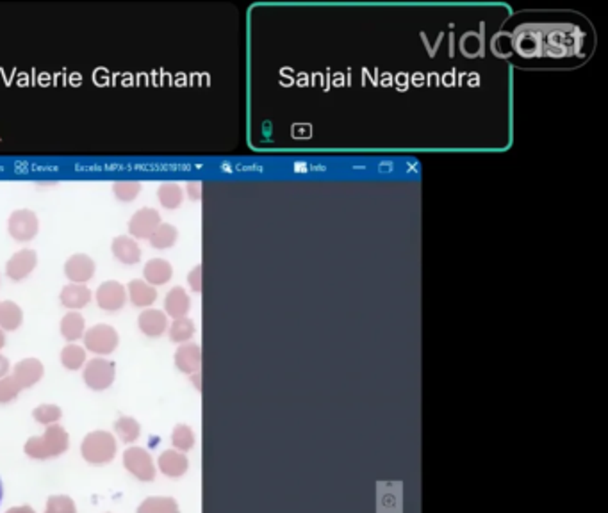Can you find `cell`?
I'll use <instances>...</instances> for the list:
<instances>
[{"label": "cell", "instance_id": "ba28073f", "mask_svg": "<svg viewBox=\"0 0 608 513\" xmlns=\"http://www.w3.org/2000/svg\"><path fill=\"white\" fill-rule=\"evenodd\" d=\"M143 275H145V282L150 286H164L171 280L174 276V268L168 261L164 259H150L145 264L143 269Z\"/></svg>", "mask_w": 608, "mask_h": 513}, {"label": "cell", "instance_id": "d6986e66", "mask_svg": "<svg viewBox=\"0 0 608 513\" xmlns=\"http://www.w3.org/2000/svg\"><path fill=\"white\" fill-rule=\"evenodd\" d=\"M61 332L68 340L79 339L84 332L82 315L77 314V312H70V314H66L61 321Z\"/></svg>", "mask_w": 608, "mask_h": 513}, {"label": "cell", "instance_id": "277c9868", "mask_svg": "<svg viewBox=\"0 0 608 513\" xmlns=\"http://www.w3.org/2000/svg\"><path fill=\"white\" fill-rule=\"evenodd\" d=\"M38 264V253L31 248L18 249L15 255L11 256L6 264V275L11 280L18 282V280L27 279L31 273L34 271Z\"/></svg>", "mask_w": 608, "mask_h": 513}, {"label": "cell", "instance_id": "30bf717a", "mask_svg": "<svg viewBox=\"0 0 608 513\" xmlns=\"http://www.w3.org/2000/svg\"><path fill=\"white\" fill-rule=\"evenodd\" d=\"M127 291L129 296H131V301L136 307H150V305L157 300L156 287L146 284L143 279L131 280Z\"/></svg>", "mask_w": 608, "mask_h": 513}, {"label": "cell", "instance_id": "83f0119b", "mask_svg": "<svg viewBox=\"0 0 608 513\" xmlns=\"http://www.w3.org/2000/svg\"><path fill=\"white\" fill-rule=\"evenodd\" d=\"M4 346V335H2V332H0V347Z\"/></svg>", "mask_w": 608, "mask_h": 513}, {"label": "cell", "instance_id": "603a6c76", "mask_svg": "<svg viewBox=\"0 0 608 513\" xmlns=\"http://www.w3.org/2000/svg\"><path fill=\"white\" fill-rule=\"evenodd\" d=\"M20 387L22 385L16 382V378H6L4 382H0V401H9Z\"/></svg>", "mask_w": 608, "mask_h": 513}, {"label": "cell", "instance_id": "ffe728a7", "mask_svg": "<svg viewBox=\"0 0 608 513\" xmlns=\"http://www.w3.org/2000/svg\"><path fill=\"white\" fill-rule=\"evenodd\" d=\"M139 191H142V184L138 180H118L112 184V193L122 202H134Z\"/></svg>", "mask_w": 608, "mask_h": 513}, {"label": "cell", "instance_id": "d4e9b609", "mask_svg": "<svg viewBox=\"0 0 608 513\" xmlns=\"http://www.w3.org/2000/svg\"><path fill=\"white\" fill-rule=\"evenodd\" d=\"M188 193L193 200H200V196H202V184L193 182V184L188 185Z\"/></svg>", "mask_w": 608, "mask_h": 513}, {"label": "cell", "instance_id": "9c48e42d", "mask_svg": "<svg viewBox=\"0 0 608 513\" xmlns=\"http://www.w3.org/2000/svg\"><path fill=\"white\" fill-rule=\"evenodd\" d=\"M87 385L93 389H105L112 379V364L105 360H93L84 372Z\"/></svg>", "mask_w": 608, "mask_h": 513}, {"label": "cell", "instance_id": "9a60e30c", "mask_svg": "<svg viewBox=\"0 0 608 513\" xmlns=\"http://www.w3.org/2000/svg\"><path fill=\"white\" fill-rule=\"evenodd\" d=\"M157 198L164 209H177L184 202V191L177 184H163L157 189Z\"/></svg>", "mask_w": 608, "mask_h": 513}, {"label": "cell", "instance_id": "4fadbf2b", "mask_svg": "<svg viewBox=\"0 0 608 513\" xmlns=\"http://www.w3.org/2000/svg\"><path fill=\"white\" fill-rule=\"evenodd\" d=\"M139 328L150 337L161 335L166 328V315L156 308H149L139 315Z\"/></svg>", "mask_w": 608, "mask_h": 513}, {"label": "cell", "instance_id": "4316f807", "mask_svg": "<svg viewBox=\"0 0 608 513\" xmlns=\"http://www.w3.org/2000/svg\"><path fill=\"white\" fill-rule=\"evenodd\" d=\"M2 495H4V488H2V481H0V502H2Z\"/></svg>", "mask_w": 608, "mask_h": 513}, {"label": "cell", "instance_id": "8fae6325", "mask_svg": "<svg viewBox=\"0 0 608 513\" xmlns=\"http://www.w3.org/2000/svg\"><path fill=\"white\" fill-rule=\"evenodd\" d=\"M59 300L68 308H82L90 303L91 291L82 284H70L63 287Z\"/></svg>", "mask_w": 608, "mask_h": 513}, {"label": "cell", "instance_id": "52a82bcc", "mask_svg": "<svg viewBox=\"0 0 608 513\" xmlns=\"http://www.w3.org/2000/svg\"><path fill=\"white\" fill-rule=\"evenodd\" d=\"M111 252L116 261H119L122 264L132 266L142 261V248L131 235H118V237L112 239Z\"/></svg>", "mask_w": 608, "mask_h": 513}, {"label": "cell", "instance_id": "6da1fadb", "mask_svg": "<svg viewBox=\"0 0 608 513\" xmlns=\"http://www.w3.org/2000/svg\"><path fill=\"white\" fill-rule=\"evenodd\" d=\"M8 230L15 241L27 242L34 239L40 230V221H38L36 212L31 209L15 210L8 220Z\"/></svg>", "mask_w": 608, "mask_h": 513}, {"label": "cell", "instance_id": "5bb4252c", "mask_svg": "<svg viewBox=\"0 0 608 513\" xmlns=\"http://www.w3.org/2000/svg\"><path fill=\"white\" fill-rule=\"evenodd\" d=\"M178 239V230L177 227H174L171 223H161L159 227L154 230V234L150 235L149 241L152 244V248L156 249H166L177 242Z\"/></svg>", "mask_w": 608, "mask_h": 513}, {"label": "cell", "instance_id": "7a4b0ae2", "mask_svg": "<svg viewBox=\"0 0 608 513\" xmlns=\"http://www.w3.org/2000/svg\"><path fill=\"white\" fill-rule=\"evenodd\" d=\"M161 221L159 210L152 209V207H143V209L136 210L134 216L129 221V232H131V237L134 239H149L154 234Z\"/></svg>", "mask_w": 608, "mask_h": 513}, {"label": "cell", "instance_id": "e0dca14e", "mask_svg": "<svg viewBox=\"0 0 608 513\" xmlns=\"http://www.w3.org/2000/svg\"><path fill=\"white\" fill-rule=\"evenodd\" d=\"M41 376V364L38 360H23L20 362L18 367H16V382L27 387V385H33L34 382H38Z\"/></svg>", "mask_w": 608, "mask_h": 513}, {"label": "cell", "instance_id": "8992f818", "mask_svg": "<svg viewBox=\"0 0 608 513\" xmlns=\"http://www.w3.org/2000/svg\"><path fill=\"white\" fill-rule=\"evenodd\" d=\"M86 344L95 353H111L118 344V335L107 325H97L87 332Z\"/></svg>", "mask_w": 608, "mask_h": 513}, {"label": "cell", "instance_id": "7402d4cb", "mask_svg": "<svg viewBox=\"0 0 608 513\" xmlns=\"http://www.w3.org/2000/svg\"><path fill=\"white\" fill-rule=\"evenodd\" d=\"M84 362V351L79 346H68L63 351V364L68 369H77Z\"/></svg>", "mask_w": 608, "mask_h": 513}, {"label": "cell", "instance_id": "ac0fdd59", "mask_svg": "<svg viewBox=\"0 0 608 513\" xmlns=\"http://www.w3.org/2000/svg\"><path fill=\"white\" fill-rule=\"evenodd\" d=\"M177 365L184 372H193L200 367V347L195 344L182 346L177 351Z\"/></svg>", "mask_w": 608, "mask_h": 513}, {"label": "cell", "instance_id": "484cf974", "mask_svg": "<svg viewBox=\"0 0 608 513\" xmlns=\"http://www.w3.org/2000/svg\"><path fill=\"white\" fill-rule=\"evenodd\" d=\"M8 367H9L8 360H6L4 357H0V376H4V374H6V371H8Z\"/></svg>", "mask_w": 608, "mask_h": 513}, {"label": "cell", "instance_id": "44dd1931", "mask_svg": "<svg viewBox=\"0 0 608 513\" xmlns=\"http://www.w3.org/2000/svg\"><path fill=\"white\" fill-rule=\"evenodd\" d=\"M193 333H195V325H193L191 319H188V318L175 319L174 326L170 328L171 339L177 340V342H182V340L189 339Z\"/></svg>", "mask_w": 608, "mask_h": 513}, {"label": "cell", "instance_id": "3957f363", "mask_svg": "<svg viewBox=\"0 0 608 513\" xmlns=\"http://www.w3.org/2000/svg\"><path fill=\"white\" fill-rule=\"evenodd\" d=\"M125 301H127V289L118 280H107L97 289V303L104 310H119Z\"/></svg>", "mask_w": 608, "mask_h": 513}, {"label": "cell", "instance_id": "2e32d148", "mask_svg": "<svg viewBox=\"0 0 608 513\" xmlns=\"http://www.w3.org/2000/svg\"><path fill=\"white\" fill-rule=\"evenodd\" d=\"M22 308L13 301H2L0 303V326L6 330L18 328L22 323Z\"/></svg>", "mask_w": 608, "mask_h": 513}, {"label": "cell", "instance_id": "5b68a950", "mask_svg": "<svg viewBox=\"0 0 608 513\" xmlns=\"http://www.w3.org/2000/svg\"><path fill=\"white\" fill-rule=\"evenodd\" d=\"M95 261L86 253H75L65 262V275L72 284H86L95 276Z\"/></svg>", "mask_w": 608, "mask_h": 513}, {"label": "cell", "instance_id": "7c38bea8", "mask_svg": "<svg viewBox=\"0 0 608 513\" xmlns=\"http://www.w3.org/2000/svg\"><path fill=\"white\" fill-rule=\"evenodd\" d=\"M164 307H166V312L171 318L181 319L188 314L189 307H191V300H189L188 293L182 287H174V289L168 291Z\"/></svg>", "mask_w": 608, "mask_h": 513}, {"label": "cell", "instance_id": "cb8c5ba5", "mask_svg": "<svg viewBox=\"0 0 608 513\" xmlns=\"http://www.w3.org/2000/svg\"><path fill=\"white\" fill-rule=\"evenodd\" d=\"M202 271H203L202 264H198L195 266L193 271L188 275V284L191 286V289L195 291V293H200V291H202Z\"/></svg>", "mask_w": 608, "mask_h": 513}]
</instances>
